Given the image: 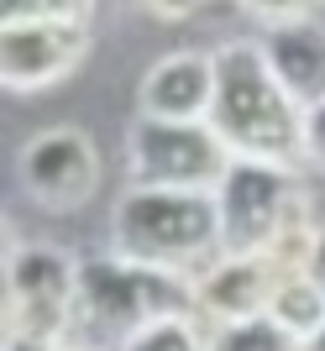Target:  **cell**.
Segmentation results:
<instances>
[{"instance_id": "cell-1", "label": "cell", "mask_w": 325, "mask_h": 351, "mask_svg": "<svg viewBox=\"0 0 325 351\" xmlns=\"http://www.w3.org/2000/svg\"><path fill=\"white\" fill-rule=\"evenodd\" d=\"M210 126L237 158L263 162H304V105L289 95L263 43H226L215 47V105Z\"/></svg>"}, {"instance_id": "cell-2", "label": "cell", "mask_w": 325, "mask_h": 351, "mask_svg": "<svg viewBox=\"0 0 325 351\" xmlns=\"http://www.w3.org/2000/svg\"><path fill=\"white\" fill-rule=\"evenodd\" d=\"M110 241L121 257L152 263L184 278H200L226 257L221 247V205L205 189H158L132 184L110 215Z\"/></svg>"}, {"instance_id": "cell-3", "label": "cell", "mask_w": 325, "mask_h": 351, "mask_svg": "<svg viewBox=\"0 0 325 351\" xmlns=\"http://www.w3.org/2000/svg\"><path fill=\"white\" fill-rule=\"evenodd\" d=\"M162 315H200L194 299V278L168 273L152 263H132V257H89L79 263V299H74V330L89 346L121 351L142 325L162 320Z\"/></svg>"}, {"instance_id": "cell-4", "label": "cell", "mask_w": 325, "mask_h": 351, "mask_svg": "<svg viewBox=\"0 0 325 351\" xmlns=\"http://www.w3.org/2000/svg\"><path fill=\"white\" fill-rule=\"evenodd\" d=\"M215 205H221L226 257H252V252L273 247L299 215H310V189L289 162L231 158L221 189H215Z\"/></svg>"}, {"instance_id": "cell-5", "label": "cell", "mask_w": 325, "mask_h": 351, "mask_svg": "<svg viewBox=\"0 0 325 351\" xmlns=\"http://www.w3.org/2000/svg\"><path fill=\"white\" fill-rule=\"evenodd\" d=\"M231 147L210 121H158L136 116L126 132V168L132 184H158V189H221L231 168Z\"/></svg>"}, {"instance_id": "cell-6", "label": "cell", "mask_w": 325, "mask_h": 351, "mask_svg": "<svg viewBox=\"0 0 325 351\" xmlns=\"http://www.w3.org/2000/svg\"><path fill=\"white\" fill-rule=\"evenodd\" d=\"M79 263L58 247H21L5 267V330L63 341L74 330Z\"/></svg>"}, {"instance_id": "cell-7", "label": "cell", "mask_w": 325, "mask_h": 351, "mask_svg": "<svg viewBox=\"0 0 325 351\" xmlns=\"http://www.w3.org/2000/svg\"><path fill=\"white\" fill-rule=\"evenodd\" d=\"M21 184L43 210L53 215H74L95 199L100 189V152L84 132L74 126H58V132L32 136L27 152H21Z\"/></svg>"}, {"instance_id": "cell-8", "label": "cell", "mask_w": 325, "mask_h": 351, "mask_svg": "<svg viewBox=\"0 0 325 351\" xmlns=\"http://www.w3.org/2000/svg\"><path fill=\"white\" fill-rule=\"evenodd\" d=\"M89 53V21H0V73L5 89L32 95L69 79Z\"/></svg>"}, {"instance_id": "cell-9", "label": "cell", "mask_w": 325, "mask_h": 351, "mask_svg": "<svg viewBox=\"0 0 325 351\" xmlns=\"http://www.w3.org/2000/svg\"><path fill=\"white\" fill-rule=\"evenodd\" d=\"M289 278V267L273 252H252V257H221L215 267H205L194 278V299H200V320L210 325H231L267 315L278 283Z\"/></svg>"}, {"instance_id": "cell-10", "label": "cell", "mask_w": 325, "mask_h": 351, "mask_svg": "<svg viewBox=\"0 0 325 351\" xmlns=\"http://www.w3.org/2000/svg\"><path fill=\"white\" fill-rule=\"evenodd\" d=\"M215 105V53H168L136 84V116L210 121Z\"/></svg>"}, {"instance_id": "cell-11", "label": "cell", "mask_w": 325, "mask_h": 351, "mask_svg": "<svg viewBox=\"0 0 325 351\" xmlns=\"http://www.w3.org/2000/svg\"><path fill=\"white\" fill-rule=\"evenodd\" d=\"M257 43H263L273 73L289 84V95H294L304 110L325 100V27L315 21V16L267 21Z\"/></svg>"}, {"instance_id": "cell-12", "label": "cell", "mask_w": 325, "mask_h": 351, "mask_svg": "<svg viewBox=\"0 0 325 351\" xmlns=\"http://www.w3.org/2000/svg\"><path fill=\"white\" fill-rule=\"evenodd\" d=\"M267 315H273L294 341H310L315 330L325 325V289H320V283H310L304 273H289V278L278 283V293H273Z\"/></svg>"}, {"instance_id": "cell-13", "label": "cell", "mask_w": 325, "mask_h": 351, "mask_svg": "<svg viewBox=\"0 0 325 351\" xmlns=\"http://www.w3.org/2000/svg\"><path fill=\"white\" fill-rule=\"evenodd\" d=\"M210 351H299V341L283 330L273 315H252L210 330Z\"/></svg>"}, {"instance_id": "cell-14", "label": "cell", "mask_w": 325, "mask_h": 351, "mask_svg": "<svg viewBox=\"0 0 325 351\" xmlns=\"http://www.w3.org/2000/svg\"><path fill=\"white\" fill-rule=\"evenodd\" d=\"M121 351H210V336L200 330V315H162L142 325Z\"/></svg>"}, {"instance_id": "cell-15", "label": "cell", "mask_w": 325, "mask_h": 351, "mask_svg": "<svg viewBox=\"0 0 325 351\" xmlns=\"http://www.w3.org/2000/svg\"><path fill=\"white\" fill-rule=\"evenodd\" d=\"M95 0H0V21H89Z\"/></svg>"}, {"instance_id": "cell-16", "label": "cell", "mask_w": 325, "mask_h": 351, "mask_svg": "<svg viewBox=\"0 0 325 351\" xmlns=\"http://www.w3.org/2000/svg\"><path fill=\"white\" fill-rule=\"evenodd\" d=\"M320 0H241V11H252L257 21H294V16H310Z\"/></svg>"}, {"instance_id": "cell-17", "label": "cell", "mask_w": 325, "mask_h": 351, "mask_svg": "<svg viewBox=\"0 0 325 351\" xmlns=\"http://www.w3.org/2000/svg\"><path fill=\"white\" fill-rule=\"evenodd\" d=\"M304 162L325 173V100L304 110Z\"/></svg>"}, {"instance_id": "cell-18", "label": "cell", "mask_w": 325, "mask_h": 351, "mask_svg": "<svg viewBox=\"0 0 325 351\" xmlns=\"http://www.w3.org/2000/svg\"><path fill=\"white\" fill-rule=\"evenodd\" d=\"M226 0H152L147 11H158L162 21H189V16H210V11H221Z\"/></svg>"}, {"instance_id": "cell-19", "label": "cell", "mask_w": 325, "mask_h": 351, "mask_svg": "<svg viewBox=\"0 0 325 351\" xmlns=\"http://www.w3.org/2000/svg\"><path fill=\"white\" fill-rule=\"evenodd\" d=\"M5 351H58V341L27 336V330H5Z\"/></svg>"}, {"instance_id": "cell-20", "label": "cell", "mask_w": 325, "mask_h": 351, "mask_svg": "<svg viewBox=\"0 0 325 351\" xmlns=\"http://www.w3.org/2000/svg\"><path fill=\"white\" fill-rule=\"evenodd\" d=\"M304 278H310V283H320V289H325V226H320V236H315V247H310V263H304Z\"/></svg>"}, {"instance_id": "cell-21", "label": "cell", "mask_w": 325, "mask_h": 351, "mask_svg": "<svg viewBox=\"0 0 325 351\" xmlns=\"http://www.w3.org/2000/svg\"><path fill=\"white\" fill-rule=\"evenodd\" d=\"M95 5H110V11H132V5H152V0H95Z\"/></svg>"}, {"instance_id": "cell-22", "label": "cell", "mask_w": 325, "mask_h": 351, "mask_svg": "<svg viewBox=\"0 0 325 351\" xmlns=\"http://www.w3.org/2000/svg\"><path fill=\"white\" fill-rule=\"evenodd\" d=\"M304 351H325V325H320V330H315L310 341H304Z\"/></svg>"}, {"instance_id": "cell-23", "label": "cell", "mask_w": 325, "mask_h": 351, "mask_svg": "<svg viewBox=\"0 0 325 351\" xmlns=\"http://www.w3.org/2000/svg\"><path fill=\"white\" fill-rule=\"evenodd\" d=\"M58 351H95V346H58Z\"/></svg>"}]
</instances>
